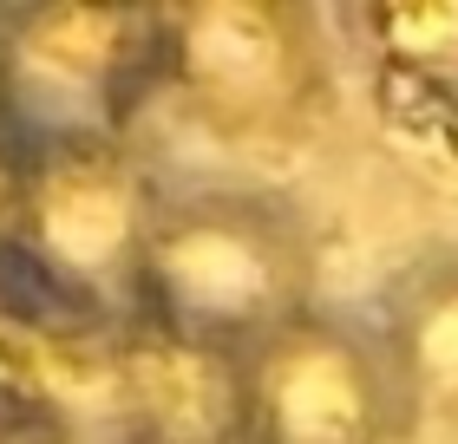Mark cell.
I'll list each match as a JSON object with an SVG mask.
<instances>
[{
    "mask_svg": "<svg viewBox=\"0 0 458 444\" xmlns=\"http://www.w3.org/2000/svg\"><path fill=\"white\" fill-rule=\"evenodd\" d=\"M321 248L288 197L268 189H177L157 203L138 248L124 327L183 347L242 353L315 307Z\"/></svg>",
    "mask_w": 458,
    "mask_h": 444,
    "instance_id": "cell-1",
    "label": "cell"
},
{
    "mask_svg": "<svg viewBox=\"0 0 458 444\" xmlns=\"http://www.w3.org/2000/svg\"><path fill=\"white\" fill-rule=\"evenodd\" d=\"M157 86L229 144H282L327 112L335 46L301 0L157 7Z\"/></svg>",
    "mask_w": 458,
    "mask_h": 444,
    "instance_id": "cell-2",
    "label": "cell"
},
{
    "mask_svg": "<svg viewBox=\"0 0 458 444\" xmlns=\"http://www.w3.org/2000/svg\"><path fill=\"white\" fill-rule=\"evenodd\" d=\"M157 203L164 189L124 138L47 144V151H20L7 242L72 307L124 314Z\"/></svg>",
    "mask_w": 458,
    "mask_h": 444,
    "instance_id": "cell-3",
    "label": "cell"
},
{
    "mask_svg": "<svg viewBox=\"0 0 458 444\" xmlns=\"http://www.w3.org/2000/svg\"><path fill=\"white\" fill-rule=\"evenodd\" d=\"M157 86V7H27L0 20V118L20 151L124 138V112Z\"/></svg>",
    "mask_w": 458,
    "mask_h": 444,
    "instance_id": "cell-4",
    "label": "cell"
},
{
    "mask_svg": "<svg viewBox=\"0 0 458 444\" xmlns=\"http://www.w3.org/2000/svg\"><path fill=\"white\" fill-rule=\"evenodd\" d=\"M242 444H406L393 373L367 327L308 307L236 353Z\"/></svg>",
    "mask_w": 458,
    "mask_h": 444,
    "instance_id": "cell-5",
    "label": "cell"
},
{
    "mask_svg": "<svg viewBox=\"0 0 458 444\" xmlns=\"http://www.w3.org/2000/svg\"><path fill=\"white\" fill-rule=\"evenodd\" d=\"M373 347L393 373L406 425L432 438H458V256L452 248H432L386 281Z\"/></svg>",
    "mask_w": 458,
    "mask_h": 444,
    "instance_id": "cell-6",
    "label": "cell"
},
{
    "mask_svg": "<svg viewBox=\"0 0 458 444\" xmlns=\"http://www.w3.org/2000/svg\"><path fill=\"white\" fill-rule=\"evenodd\" d=\"M347 33L393 72H452L458 66V0L432 7H360Z\"/></svg>",
    "mask_w": 458,
    "mask_h": 444,
    "instance_id": "cell-7",
    "label": "cell"
},
{
    "mask_svg": "<svg viewBox=\"0 0 458 444\" xmlns=\"http://www.w3.org/2000/svg\"><path fill=\"white\" fill-rule=\"evenodd\" d=\"M0 444H79V425L47 398H7L0 406Z\"/></svg>",
    "mask_w": 458,
    "mask_h": 444,
    "instance_id": "cell-8",
    "label": "cell"
}]
</instances>
